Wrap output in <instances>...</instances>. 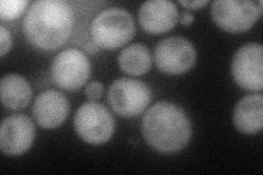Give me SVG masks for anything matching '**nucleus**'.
Here are the masks:
<instances>
[{
  "label": "nucleus",
  "instance_id": "nucleus-11",
  "mask_svg": "<svg viewBox=\"0 0 263 175\" xmlns=\"http://www.w3.org/2000/svg\"><path fill=\"white\" fill-rule=\"evenodd\" d=\"M69 103L60 91L47 90L40 93L32 107V115L41 127L54 129L60 127L67 119Z\"/></svg>",
  "mask_w": 263,
  "mask_h": 175
},
{
  "label": "nucleus",
  "instance_id": "nucleus-7",
  "mask_svg": "<svg viewBox=\"0 0 263 175\" xmlns=\"http://www.w3.org/2000/svg\"><path fill=\"white\" fill-rule=\"evenodd\" d=\"M91 64L88 57L76 48L65 49L56 55L51 66V78L57 87L75 91L90 78Z\"/></svg>",
  "mask_w": 263,
  "mask_h": 175
},
{
  "label": "nucleus",
  "instance_id": "nucleus-5",
  "mask_svg": "<svg viewBox=\"0 0 263 175\" xmlns=\"http://www.w3.org/2000/svg\"><path fill=\"white\" fill-rule=\"evenodd\" d=\"M212 18L229 33L248 31L262 14V2L250 0H216L212 4Z\"/></svg>",
  "mask_w": 263,
  "mask_h": 175
},
{
  "label": "nucleus",
  "instance_id": "nucleus-13",
  "mask_svg": "<svg viewBox=\"0 0 263 175\" xmlns=\"http://www.w3.org/2000/svg\"><path fill=\"white\" fill-rule=\"evenodd\" d=\"M234 125L242 134L254 135L262 129L263 96L250 94L242 98L234 110Z\"/></svg>",
  "mask_w": 263,
  "mask_h": 175
},
{
  "label": "nucleus",
  "instance_id": "nucleus-18",
  "mask_svg": "<svg viewBox=\"0 0 263 175\" xmlns=\"http://www.w3.org/2000/svg\"><path fill=\"white\" fill-rule=\"evenodd\" d=\"M103 92H104V87L100 81H91L86 87V90H85L86 95L91 100V101L100 99L103 95Z\"/></svg>",
  "mask_w": 263,
  "mask_h": 175
},
{
  "label": "nucleus",
  "instance_id": "nucleus-16",
  "mask_svg": "<svg viewBox=\"0 0 263 175\" xmlns=\"http://www.w3.org/2000/svg\"><path fill=\"white\" fill-rule=\"evenodd\" d=\"M28 0H2L0 2V19L12 21L20 16L29 6Z\"/></svg>",
  "mask_w": 263,
  "mask_h": 175
},
{
  "label": "nucleus",
  "instance_id": "nucleus-4",
  "mask_svg": "<svg viewBox=\"0 0 263 175\" xmlns=\"http://www.w3.org/2000/svg\"><path fill=\"white\" fill-rule=\"evenodd\" d=\"M77 135L90 145H101L111 139L115 122L103 104L90 101L82 104L73 118Z\"/></svg>",
  "mask_w": 263,
  "mask_h": 175
},
{
  "label": "nucleus",
  "instance_id": "nucleus-17",
  "mask_svg": "<svg viewBox=\"0 0 263 175\" xmlns=\"http://www.w3.org/2000/svg\"><path fill=\"white\" fill-rule=\"evenodd\" d=\"M12 47V37L10 32L4 26L0 27V56L4 57Z\"/></svg>",
  "mask_w": 263,
  "mask_h": 175
},
{
  "label": "nucleus",
  "instance_id": "nucleus-14",
  "mask_svg": "<svg viewBox=\"0 0 263 175\" xmlns=\"http://www.w3.org/2000/svg\"><path fill=\"white\" fill-rule=\"evenodd\" d=\"M3 104L10 110L27 107L32 99V89L28 80L18 73H8L0 83Z\"/></svg>",
  "mask_w": 263,
  "mask_h": 175
},
{
  "label": "nucleus",
  "instance_id": "nucleus-19",
  "mask_svg": "<svg viewBox=\"0 0 263 175\" xmlns=\"http://www.w3.org/2000/svg\"><path fill=\"white\" fill-rule=\"evenodd\" d=\"M180 5L189 8V9H200V8L208 5V0H195V2H187V0H180Z\"/></svg>",
  "mask_w": 263,
  "mask_h": 175
},
{
  "label": "nucleus",
  "instance_id": "nucleus-10",
  "mask_svg": "<svg viewBox=\"0 0 263 175\" xmlns=\"http://www.w3.org/2000/svg\"><path fill=\"white\" fill-rule=\"evenodd\" d=\"M35 128L27 115L14 114L6 118L0 127V149L6 155H21L33 145Z\"/></svg>",
  "mask_w": 263,
  "mask_h": 175
},
{
  "label": "nucleus",
  "instance_id": "nucleus-2",
  "mask_svg": "<svg viewBox=\"0 0 263 175\" xmlns=\"http://www.w3.org/2000/svg\"><path fill=\"white\" fill-rule=\"evenodd\" d=\"M146 143L161 153H176L190 141L192 127L186 113L177 104L158 102L146 112L142 122Z\"/></svg>",
  "mask_w": 263,
  "mask_h": 175
},
{
  "label": "nucleus",
  "instance_id": "nucleus-15",
  "mask_svg": "<svg viewBox=\"0 0 263 175\" xmlns=\"http://www.w3.org/2000/svg\"><path fill=\"white\" fill-rule=\"evenodd\" d=\"M118 62L124 72L130 76H142L151 69L152 56L147 46L135 43L123 49Z\"/></svg>",
  "mask_w": 263,
  "mask_h": 175
},
{
  "label": "nucleus",
  "instance_id": "nucleus-1",
  "mask_svg": "<svg viewBox=\"0 0 263 175\" xmlns=\"http://www.w3.org/2000/svg\"><path fill=\"white\" fill-rule=\"evenodd\" d=\"M75 16L71 6L63 0L33 3L23 20V32L30 43L43 51L65 44L72 32Z\"/></svg>",
  "mask_w": 263,
  "mask_h": 175
},
{
  "label": "nucleus",
  "instance_id": "nucleus-12",
  "mask_svg": "<svg viewBox=\"0 0 263 175\" xmlns=\"http://www.w3.org/2000/svg\"><path fill=\"white\" fill-rule=\"evenodd\" d=\"M178 16V8L170 0H151L138 10L139 24L151 34H161L174 29Z\"/></svg>",
  "mask_w": 263,
  "mask_h": 175
},
{
  "label": "nucleus",
  "instance_id": "nucleus-8",
  "mask_svg": "<svg viewBox=\"0 0 263 175\" xmlns=\"http://www.w3.org/2000/svg\"><path fill=\"white\" fill-rule=\"evenodd\" d=\"M154 58L160 71L181 74L194 66L196 51L191 42L180 36H171L160 41L155 47Z\"/></svg>",
  "mask_w": 263,
  "mask_h": 175
},
{
  "label": "nucleus",
  "instance_id": "nucleus-6",
  "mask_svg": "<svg viewBox=\"0 0 263 175\" xmlns=\"http://www.w3.org/2000/svg\"><path fill=\"white\" fill-rule=\"evenodd\" d=\"M152 99V90L146 83L129 78L115 80L108 92L111 108L123 118H135L142 114Z\"/></svg>",
  "mask_w": 263,
  "mask_h": 175
},
{
  "label": "nucleus",
  "instance_id": "nucleus-3",
  "mask_svg": "<svg viewBox=\"0 0 263 175\" xmlns=\"http://www.w3.org/2000/svg\"><path fill=\"white\" fill-rule=\"evenodd\" d=\"M93 43L104 49L122 47L133 38L135 23L132 14L123 8H106L99 13L91 24Z\"/></svg>",
  "mask_w": 263,
  "mask_h": 175
},
{
  "label": "nucleus",
  "instance_id": "nucleus-20",
  "mask_svg": "<svg viewBox=\"0 0 263 175\" xmlns=\"http://www.w3.org/2000/svg\"><path fill=\"white\" fill-rule=\"evenodd\" d=\"M194 21V16L190 12H183L181 15V23L184 24V26H190Z\"/></svg>",
  "mask_w": 263,
  "mask_h": 175
},
{
  "label": "nucleus",
  "instance_id": "nucleus-9",
  "mask_svg": "<svg viewBox=\"0 0 263 175\" xmlns=\"http://www.w3.org/2000/svg\"><path fill=\"white\" fill-rule=\"evenodd\" d=\"M263 47L258 43H249L240 47L234 55L232 73L240 88L248 91L263 89Z\"/></svg>",
  "mask_w": 263,
  "mask_h": 175
}]
</instances>
